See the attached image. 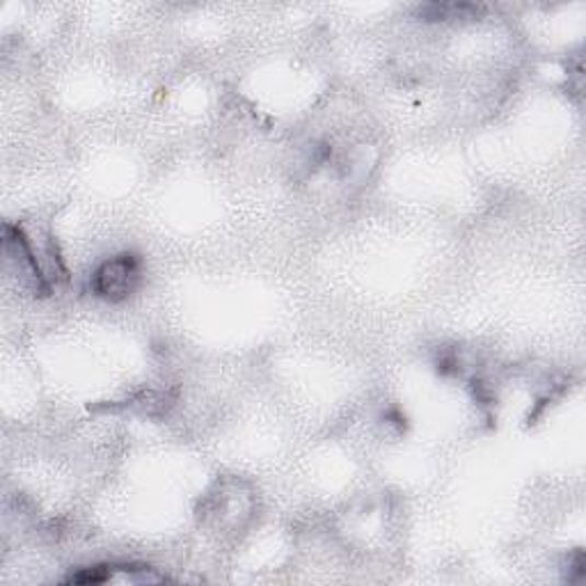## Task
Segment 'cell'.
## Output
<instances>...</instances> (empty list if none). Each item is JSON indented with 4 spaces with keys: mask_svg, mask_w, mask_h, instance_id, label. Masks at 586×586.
Returning <instances> with one entry per match:
<instances>
[{
    "mask_svg": "<svg viewBox=\"0 0 586 586\" xmlns=\"http://www.w3.org/2000/svg\"><path fill=\"white\" fill-rule=\"evenodd\" d=\"M140 279V271L134 257L124 254L101 266L94 275V291L106 298H124L129 296Z\"/></svg>",
    "mask_w": 586,
    "mask_h": 586,
    "instance_id": "cell-1",
    "label": "cell"
}]
</instances>
